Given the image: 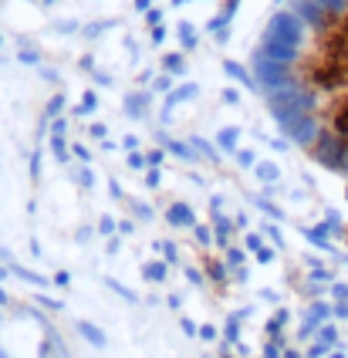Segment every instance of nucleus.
I'll list each match as a JSON object with an SVG mask.
<instances>
[{"label": "nucleus", "mask_w": 348, "mask_h": 358, "mask_svg": "<svg viewBox=\"0 0 348 358\" xmlns=\"http://www.w3.org/2000/svg\"><path fill=\"white\" fill-rule=\"evenodd\" d=\"M250 71L287 139L348 176V0H287L267 20Z\"/></svg>", "instance_id": "1"}]
</instances>
